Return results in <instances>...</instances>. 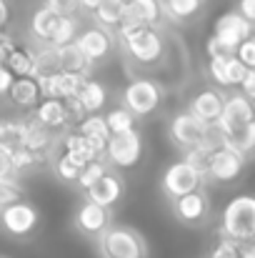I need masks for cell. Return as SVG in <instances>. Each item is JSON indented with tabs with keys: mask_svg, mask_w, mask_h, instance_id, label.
I'll return each mask as SVG.
<instances>
[{
	"mask_svg": "<svg viewBox=\"0 0 255 258\" xmlns=\"http://www.w3.org/2000/svg\"><path fill=\"white\" fill-rule=\"evenodd\" d=\"M220 233L223 238L248 246L255 236V198L253 196H235L225 208L220 218Z\"/></svg>",
	"mask_w": 255,
	"mask_h": 258,
	"instance_id": "cell-1",
	"label": "cell"
},
{
	"mask_svg": "<svg viewBox=\"0 0 255 258\" xmlns=\"http://www.w3.org/2000/svg\"><path fill=\"white\" fill-rule=\"evenodd\" d=\"M100 258H148L145 238L130 226H108L98 236Z\"/></svg>",
	"mask_w": 255,
	"mask_h": 258,
	"instance_id": "cell-2",
	"label": "cell"
},
{
	"mask_svg": "<svg viewBox=\"0 0 255 258\" xmlns=\"http://www.w3.org/2000/svg\"><path fill=\"white\" fill-rule=\"evenodd\" d=\"M120 40L128 50V55L138 63H158L163 58V38L155 28H133L120 30Z\"/></svg>",
	"mask_w": 255,
	"mask_h": 258,
	"instance_id": "cell-3",
	"label": "cell"
},
{
	"mask_svg": "<svg viewBox=\"0 0 255 258\" xmlns=\"http://www.w3.org/2000/svg\"><path fill=\"white\" fill-rule=\"evenodd\" d=\"M163 100L160 86L148 78H135L123 90V108L133 113V118H145L150 115Z\"/></svg>",
	"mask_w": 255,
	"mask_h": 258,
	"instance_id": "cell-4",
	"label": "cell"
},
{
	"mask_svg": "<svg viewBox=\"0 0 255 258\" xmlns=\"http://www.w3.org/2000/svg\"><path fill=\"white\" fill-rule=\"evenodd\" d=\"M143 156V138L138 131H128L120 136H110L105 143V153L103 158H108V163L118 166V168H130L140 161Z\"/></svg>",
	"mask_w": 255,
	"mask_h": 258,
	"instance_id": "cell-5",
	"label": "cell"
},
{
	"mask_svg": "<svg viewBox=\"0 0 255 258\" xmlns=\"http://www.w3.org/2000/svg\"><path fill=\"white\" fill-rule=\"evenodd\" d=\"M38 221H40L38 208L33 203L23 201V198L15 201V203H10V206H5L0 211V226H3V231L10 233V236H15V238L30 236L35 231Z\"/></svg>",
	"mask_w": 255,
	"mask_h": 258,
	"instance_id": "cell-6",
	"label": "cell"
},
{
	"mask_svg": "<svg viewBox=\"0 0 255 258\" xmlns=\"http://www.w3.org/2000/svg\"><path fill=\"white\" fill-rule=\"evenodd\" d=\"M160 185H163V193L168 196L170 201H175L180 196H188L193 190H200L203 175H198L185 161H175L173 166H168V171L163 173Z\"/></svg>",
	"mask_w": 255,
	"mask_h": 258,
	"instance_id": "cell-7",
	"label": "cell"
},
{
	"mask_svg": "<svg viewBox=\"0 0 255 258\" xmlns=\"http://www.w3.org/2000/svg\"><path fill=\"white\" fill-rule=\"evenodd\" d=\"M208 133H210V125L203 123V120H198V118L190 115V113H180V115H175L173 123H170V138H173L183 151H190V148L203 146V141H205Z\"/></svg>",
	"mask_w": 255,
	"mask_h": 258,
	"instance_id": "cell-8",
	"label": "cell"
},
{
	"mask_svg": "<svg viewBox=\"0 0 255 258\" xmlns=\"http://www.w3.org/2000/svg\"><path fill=\"white\" fill-rule=\"evenodd\" d=\"M73 45L83 53V58L93 66V63H100V60H105L110 55V50H113V35L108 30L98 28V25H90V28H85V30H80L75 35Z\"/></svg>",
	"mask_w": 255,
	"mask_h": 258,
	"instance_id": "cell-9",
	"label": "cell"
},
{
	"mask_svg": "<svg viewBox=\"0 0 255 258\" xmlns=\"http://www.w3.org/2000/svg\"><path fill=\"white\" fill-rule=\"evenodd\" d=\"M245 123H253V105H250V98H245L243 93H235L230 98H225L223 103V110H220V118L215 120V131L220 136L245 125Z\"/></svg>",
	"mask_w": 255,
	"mask_h": 258,
	"instance_id": "cell-10",
	"label": "cell"
},
{
	"mask_svg": "<svg viewBox=\"0 0 255 258\" xmlns=\"http://www.w3.org/2000/svg\"><path fill=\"white\" fill-rule=\"evenodd\" d=\"M125 18L118 25L120 30L133 28H153L163 18V3L160 0H125Z\"/></svg>",
	"mask_w": 255,
	"mask_h": 258,
	"instance_id": "cell-11",
	"label": "cell"
},
{
	"mask_svg": "<svg viewBox=\"0 0 255 258\" xmlns=\"http://www.w3.org/2000/svg\"><path fill=\"white\" fill-rule=\"evenodd\" d=\"M170 203H173L175 218H178L183 226H200V223L208 218V213H210V201H208V196L203 193V188H200V190H193V193H188V196H180V198H175V201H170Z\"/></svg>",
	"mask_w": 255,
	"mask_h": 258,
	"instance_id": "cell-12",
	"label": "cell"
},
{
	"mask_svg": "<svg viewBox=\"0 0 255 258\" xmlns=\"http://www.w3.org/2000/svg\"><path fill=\"white\" fill-rule=\"evenodd\" d=\"M213 38H215V40H220V43H225L228 48H233V50H235L243 40L253 38V23L243 20L235 10H233V13H225V15H220V18L215 20Z\"/></svg>",
	"mask_w": 255,
	"mask_h": 258,
	"instance_id": "cell-13",
	"label": "cell"
},
{
	"mask_svg": "<svg viewBox=\"0 0 255 258\" xmlns=\"http://www.w3.org/2000/svg\"><path fill=\"white\" fill-rule=\"evenodd\" d=\"M245 168V158L228 151V148H218L210 153V161H208V173L205 178L210 180H218V183H230L235 180Z\"/></svg>",
	"mask_w": 255,
	"mask_h": 258,
	"instance_id": "cell-14",
	"label": "cell"
},
{
	"mask_svg": "<svg viewBox=\"0 0 255 258\" xmlns=\"http://www.w3.org/2000/svg\"><path fill=\"white\" fill-rule=\"evenodd\" d=\"M123 190H125L123 178L108 171L100 180H95V183L85 190V201H90V203H95V206H100V208H108V211H110V208L123 198Z\"/></svg>",
	"mask_w": 255,
	"mask_h": 258,
	"instance_id": "cell-15",
	"label": "cell"
},
{
	"mask_svg": "<svg viewBox=\"0 0 255 258\" xmlns=\"http://www.w3.org/2000/svg\"><path fill=\"white\" fill-rule=\"evenodd\" d=\"M43 98H55V100H70L78 95V90L83 86L85 76H73V73H53L48 78H35Z\"/></svg>",
	"mask_w": 255,
	"mask_h": 258,
	"instance_id": "cell-16",
	"label": "cell"
},
{
	"mask_svg": "<svg viewBox=\"0 0 255 258\" xmlns=\"http://www.w3.org/2000/svg\"><path fill=\"white\" fill-rule=\"evenodd\" d=\"M108 226H110V211L108 208H100V206H95L90 201H85L83 206L78 208V213H75V228L83 236L98 238Z\"/></svg>",
	"mask_w": 255,
	"mask_h": 258,
	"instance_id": "cell-17",
	"label": "cell"
},
{
	"mask_svg": "<svg viewBox=\"0 0 255 258\" xmlns=\"http://www.w3.org/2000/svg\"><path fill=\"white\" fill-rule=\"evenodd\" d=\"M223 103H225L223 93H220V90H213V88H208V90L198 93V95L190 100V105H188V113H190V115H195L198 120L208 123V125H215V120L220 118Z\"/></svg>",
	"mask_w": 255,
	"mask_h": 258,
	"instance_id": "cell-18",
	"label": "cell"
},
{
	"mask_svg": "<svg viewBox=\"0 0 255 258\" xmlns=\"http://www.w3.org/2000/svg\"><path fill=\"white\" fill-rule=\"evenodd\" d=\"M63 153L73 156L78 163L88 166V163H93V161H103L105 146H98V143L88 141L80 133H70V136H65V141H63Z\"/></svg>",
	"mask_w": 255,
	"mask_h": 258,
	"instance_id": "cell-19",
	"label": "cell"
},
{
	"mask_svg": "<svg viewBox=\"0 0 255 258\" xmlns=\"http://www.w3.org/2000/svg\"><path fill=\"white\" fill-rule=\"evenodd\" d=\"M33 120L40 123L43 128L48 131H55L60 125H65L70 118H68V108L63 100H55V98H43L38 105H35V113H33Z\"/></svg>",
	"mask_w": 255,
	"mask_h": 258,
	"instance_id": "cell-20",
	"label": "cell"
},
{
	"mask_svg": "<svg viewBox=\"0 0 255 258\" xmlns=\"http://www.w3.org/2000/svg\"><path fill=\"white\" fill-rule=\"evenodd\" d=\"M8 98L18 108H33L35 110V105L43 100V93H40V86H38L35 78H15L10 90H8Z\"/></svg>",
	"mask_w": 255,
	"mask_h": 258,
	"instance_id": "cell-21",
	"label": "cell"
},
{
	"mask_svg": "<svg viewBox=\"0 0 255 258\" xmlns=\"http://www.w3.org/2000/svg\"><path fill=\"white\" fill-rule=\"evenodd\" d=\"M75 100L80 103V108H83L85 115H93V113H98V110L105 105V100H108V90H105V86H103L100 81L85 78L80 90H78V95H75Z\"/></svg>",
	"mask_w": 255,
	"mask_h": 258,
	"instance_id": "cell-22",
	"label": "cell"
},
{
	"mask_svg": "<svg viewBox=\"0 0 255 258\" xmlns=\"http://www.w3.org/2000/svg\"><path fill=\"white\" fill-rule=\"evenodd\" d=\"M53 146V131L43 128L40 123H35L33 118L28 123H23V148L30 153H40L45 156V151Z\"/></svg>",
	"mask_w": 255,
	"mask_h": 258,
	"instance_id": "cell-23",
	"label": "cell"
},
{
	"mask_svg": "<svg viewBox=\"0 0 255 258\" xmlns=\"http://www.w3.org/2000/svg\"><path fill=\"white\" fill-rule=\"evenodd\" d=\"M220 138H223V148H228V151L248 158L255 146V120L235 128V131H230V133H225V136H220Z\"/></svg>",
	"mask_w": 255,
	"mask_h": 258,
	"instance_id": "cell-24",
	"label": "cell"
},
{
	"mask_svg": "<svg viewBox=\"0 0 255 258\" xmlns=\"http://www.w3.org/2000/svg\"><path fill=\"white\" fill-rule=\"evenodd\" d=\"M5 68L15 76V78H33L35 76V58L30 48H20L13 45V50L5 58Z\"/></svg>",
	"mask_w": 255,
	"mask_h": 258,
	"instance_id": "cell-25",
	"label": "cell"
},
{
	"mask_svg": "<svg viewBox=\"0 0 255 258\" xmlns=\"http://www.w3.org/2000/svg\"><path fill=\"white\" fill-rule=\"evenodd\" d=\"M58 23H60V15H55L53 10H48V8L43 5V8H38V10L33 13V18H30V33H33L40 43H48V45H50V38H53Z\"/></svg>",
	"mask_w": 255,
	"mask_h": 258,
	"instance_id": "cell-26",
	"label": "cell"
},
{
	"mask_svg": "<svg viewBox=\"0 0 255 258\" xmlns=\"http://www.w3.org/2000/svg\"><path fill=\"white\" fill-rule=\"evenodd\" d=\"M125 0H103L95 10H93V18L98 23V28L108 30V28H118L125 18Z\"/></svg>",
	"mask_w": 255,
	"mask_h": 258,
	"instance_id": "cell-27",
	"label": "cell"
},
{
	"mask_svg": "<svg viewBox=\"0 0 255 258\" xmlns=\"http://www.w3.org/2000/svg\"><path fill=\"white\" fill-rule=\"evenodd\" d=\"M55 55H58V71L60 73H73V76H85L90 63L83 58V53L70 43V45H63V48H55Z\"/></svg>",
	"mask_w": 255,
	"mask_h": 258,
	"instance_id": "cell-28",
	"label": "cell"
},
{
	"mask_svg": "<svg viewBox=\"0 0 255 258\" xmlns=\"http://www.w3.org/2000/svg\"><path fill=\"white\" fill-rule=\"evenodd\" d=\"M78 133H80L83 138H88V141L98 143V146H105V143H108V138H110V131H108V125H105V118H103V115H98V113L85 115L83 120H80Z\"/></svg>",
	"mask_w": 255,
	"mask_h": 258,
	"instance_id": "cell-29",
	"label": "cell"
},
{
	"mask_svg": "<svg viewBox=\"0 0 255 258\" xmlns=\"http://www.w3.org/2000/svg\"><path fill=\"white\" fill-rule=\"evenodd\" d=\"M105 118V125L110 131V136H120V133H128V131H135V118L133 113H128L125 108H113L108 110Z\"/></svg>",
	"mask_w": 255,
	"mask_h": 258,
	"instance_id": "cell-30",
	"label": "cell"
},
{
	"mask_svg": "<svg viewBox=\"0 0 255 258\" xmlns=\"http://www.w3.org/2000/svg\"><path fill=\"white\" fill-rule=\"evenodd\" d=\"M203 0H165L163 10L168 13L173 20H190L200 13Z\"/></svg>",
	"mask_w": 255,
	"mask_h": 258,
	"instance_id": "cell-31",
	"label": "cell"
},
{
	"mask_svg": "<svg viewBox=\"0 0 255 258\" xmlns=\"http://www.w3.org/2000/svg\"><path fill=\"white\" fill-rule=\"evenodd\" d=\"M23 148V123L15 120H0V151H15Z\"/></svg>",
	"mask_w": 255,
	"mask_h": 258,
	"instance_id": "cell-32",
	"label": "cell"
},
{
	"mask_svg": "<svg viewBox=\"0 0 255 258\" xmlns=\"http://www.w3.org/2000/svg\"><path fill=\"white\" fill-rule=\"evenodd\" d=\"M33 58H35V76H33V78H48V76L58 73V55H55V48L43 45L38 53H33Z\"/></svg>",
	"mask_w": 255,
	"mask_h": 258,
	"instance_id": "cell-33",
	"label": "cell"
},
{
	"mask_svg": "<svg viewBox=\"0 0 255 258\" xmlns=\"http://www.w3.org/2000/svg\"><path fill=\"white\" fill-rule=\"evenodd\" d=\"M78 35V20L75 18H60L53 38H50V48H63V45H70Z\"/></svg>",
	"mask_w": 255,
	"mask_h": 258,
	"instance_id": "cell-34",
	"label": "cell"
},
{
	"mask_svg": "<svg viewBox=\"0 0 255 258\" xmlns=\"http://www.w3.org/2000/svg\"><path fill=\"white\" fill-rule=\"evenodd\" d=\"M80 171H83V163H78V161H75L73 156H68V153H60V158L55 161V173H58V178L65 180V183H75Z\"/></svg>",
	"mask_w": 255,
	"mask_h": 258,
	"instance_id": "cell-35",
	"label": "cell"
},
{
	"mask_svg": "<svg viewBox=\"0 0 255 258\" xmlns=\"http://www.w3.org/2000/svg\"><path fill=\"white\" fill-rule=\"evenodd\" d=\"M108 173V166H105V161H93V163H88V166H83V171H80V175H78V185L83 188V190H88L95 180H100L103 175Z\"/></svg>",
	"mask_w": 255,
	"mask_h": 258,
	"instance_id": "cell-36",
	"label": "cell"
},
{
	"mask_svg": "<svg viewBox=\"0 0 255 258\" xmlns=\"http://www.w3.org/2000/svg\"><path fill=\"white\" fill-rule=\"evenodd\" d=\"M193 171L198 173V175H203L205 178V173H208V161H210V151H205V148H190V151H185V158H183Z\"/></svg>",
	"mask_w": 255,
	"mask_h": 258,
	"instance_id": "cell-37",
	"label": "cell"
},
{
	"mask_svg": "<svg viewBox=\"0 0 255 258\" xmlns=\"http://www.w3.org/2000/svg\"><path fill=\"white\" fill-rule=\"evenodd\" d=\"M23 198V190L18 188V180L15 178H0V211L15 201Z\"/></svg>",
	"mask_w": 255,
	"mask_h": 258,
	"instance_id": "cell-38",
	"label": "cell"
},
{
	"mask_svg": "<svg viewBox=\"0 0 255 258\" xmlns=\"http://www.w3.org/2000/svg\"><path fill=\"white\" fill-rule=\"evenodd\" d=\"M248 73V68L233 55V58H228L225 60V86H240V81H243V76Z\"/></svg>",
	"mask_w": 255,
	"mask_h": 258,
	"instance_id": "cell-39",
	"label": "cell"
},
{
	"mask_svg": "<svg viewBox=\"0 0 255 258\" xmlns=\"http://www.w3.org/2000/svg\"><path fill=\"white\" fill-rule=\"evenodd\" d=\"M235 58H238L248 71H255V40L253 38L243 40V43L235 48Z\"/></svg>",
	"mask_w": 255,
	"mask_h": 258,
	"instance_id": "cell-40",
	"label": "cell"
},
{
	"mask_svg": "<svg viewBox=\"0 0 255 258\" xmlns=\"http://www.w3.org/2000/svg\"><path fill=\"white\" fill-rule=\"evenodd\" d=\"M45 8L60 18H73L78 10V0H45Z\"/></svg>",
	"mask_w": 255,
	"mask_h": 258,
	"instance_id": "cell-41",
	"label": "cell"
},
{
	"mask_svg": "<svg viewBox=\"0 0 255 258\" xmlns=\"http://www.w3.org/2000/svg\"><path fill=\"white\" fill-rule=\"evenodd\" d=\"M240 251H243V246H240V243H233V241L223 238V241L213 248L210 258H240Z\"/></svg>",
	"mask_w": 255,
	"mask_h": 258,
	"instance_id": "cell-42",
	"label": "cell"
},
{
	"mask_svg": "<svg viewBox=\"0 0 255 258\" xmlns=\"http://www.w3.org/2000/svg\"><path fill=\"white\" fill-rule=\"evenodd\" d=\"M225 60H228V58H225ZM225 60H210V63H208V73H210V78L223 88H228L225 86Z\"/></svg>",
	"mask_w": 255,
	"mask_h": 258,
	"instance_id": "cell-43",
	"label": "cell"
},
{
	"mask_svg": "<svg viewBox=\"0 0 255 258\" xmlns=\"http://www.w3.org/2000/svg\"><path fill=\"white\" fill-rule=\"evenodd\" d=\"M243 20H248V23H253L255 20V0H240V5H238V10H235Z\"/></svg>",
	"mask_w": 255,
	"mask_h": 258,
	"instance_id": "cell-44",
	"label": "cell"
},
{
	"mask_svg": "<svg viewBox=\"0 0 255 258\" xmlns=\"http://www.w3.org/2000/svg\"><path fill=\"white\" fill-rule=\"evenodd\" d=\"M13 81H15V76L5 68V66H0V95H8V90L13 86Z\"/></svg>",
	"mask_w": 255,
	"mask_h": 258,
	"instance_id": "cell-45",
	"label": "cell"
},
{
	"mask_svg": "<svg viewBox=\"0 0 255 258\" xmlns=\"http://www.w3.org/2000/svg\"><path fill=\"white\" fill-rule=\"evenodd\" d=\"M240 86H243V95H245V98H253L255 95V71H248V73L243 76Z\"/></svg>",
	"mask_w": 255,
	"mask_h": 258,
	"instance_id": "cell-46",
	"label": "cell"
},
{
	"mask_svg": "<svg viewBox=\"0 0 255 258\" xmlns=\"http://www.w3.org/2000/svg\"><path fill=\"white\" fill-rule=\"evenodd\" d=\"M10 50H13V38L0 33V66H5V58H8Z\"/></svg>",
	"mask_w": 255,
	"mask_h": 258,
	"instance_id": "cell-47",
	"label": "cell"
},
{
	"mask_svg": "<svg viewBox=\"0 0 255 258\" xmlns=\"http://www.w3.org/2000/svg\"><path fill=\"white\" fill-rule=\"evenodd\" d=\"M8 18H10V10H8V3H5V0H0V33H3V28H5V23H8Z\"/></svg>",
	"mask_w": 255,
	"mask_h": 258,
	"instance_id": "cell-48",
	"label": "cell"
},
{
	"mask_svg": "<svg viewBox=\"0 0 255 258\" xmlns=\"http://www.w3.org/2000/svg\"><path fill=\"white\" fill-rule=\"evenodd\" d=\"M100 3H103V0H78V8H83V10H90V13H93Z\"/></svg>",
	"mask_w": 255,
	"mask_h": 258,
	"instance_id": "cell-49",
	"label": "cell"
}]
</instances>
